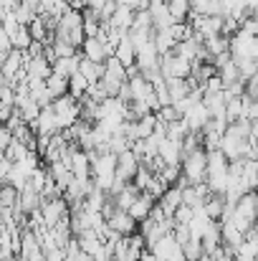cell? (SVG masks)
Segmentation results:
<instances>
[{
  "label": "cell",
  "instance_id": "cell-34",
  "mask_svg": "<svg viewBox=\"0 0 258 261\" xmlns=\"http://www.w3.org/2000/svg\"><path fill=\"white\" fill-rule=\"evenodd\" d=\"M236 66H238V74H241V79H248V76L258 74L256 59H238V61H236Z\"/></svg>",
  "mask_w": 258,
  "mask_h": 261
},
{
  "label": "cell",
  "instance_id": "cell-6",
  "mask_svg": "<svg viewBox=\"0 0 258 261\" xmlns=\"http://www.w3.org/2000/svg\"><path fill=\"white\" fill-rule=\"evenodd\" d=\"M99 82H101V87L106 89L109 96H117V91L127 84V71H124V66L114 56H109L104 61V74H101Z\"/></svg>",
  "mask_w": 258,
  "mask_h": 261
},
{
  "label": "cell",
  "instance_id": "cell-25",
  "mask_svg": "<svg viewBox=\"0 0 258 261\" xmlns=\"http://www.w3.org/2000/svg\"><path fill=\"white\" fill-rule=\"evenodd\" d=\"M3 152H5V158H8L10 163H20V160H25L28 152H33V150H28V145H23V142H18V140H10Z\"/></svg>",
  "mask_w": 258,
  "mask_h": 261
},
{
  "label": "cell",
  "instance_id": "cell-12",
  "mask_svg": "<svg viewBox=\"0 0 258 261\" xmlns=\"http://www.w3.org/2000/svg\"><path fill=\"white\" fill-rule=\"evenodd\" d=\"M31 129L36 132V135H46V137H51L53 132H59V127H56V119H53V112H51V107H41V112H38V117L31 122Z\"/></svg>",
  "mask_w": 258,
  "mask_h": 261
},
{
  "label": "cell",
  "instance_id": "cell-1",
  "mask_svg": "<svg viewBox=\"0 0 258 261\" xmlns=\"http://www.w3.org/2000/svg\"><path fill=\"white\" fill-rule=\"evenodd\" d=\"M53 38H61V41L71 43L74 48H79L86 38L84 23H81V10L69 8V10L59 18V23H56V28H53Z\"/></svg>",
  "mask_w": 258,
  "mask_h": 261
},
{
  "label": "cell",
  "instance_id": "cell-17",
  "mask_svg": "<svg viewBox=\"0 0 258 261\" xmlns=\"http://www.w3.org/2000/svg\"><path fill=\"white\" fill-rule=\"evenodd\" d=\"M182 203V198H180V188L177 185H170L160 198H157V205H160V211L167 216V218H172V213H175V208Z\"/></svg>",
  "mask_w": 258,
  "mask_h": 261
},
{
  "label": "cell",
  "instance_id": "cell-24",
  "mask_svg": "<svg viewBox=\"0 0 258 261\" xmlns=\"http://www.w3.org/2000/svg\"><path fill=\"white\" fill-rule=\"evenodd\" d=\"M243 182L248 190H256L258 185V163L256 158H243Z\"/></svg>",
  "mask_w": 258,
  "mask_h": 261
},
{
  "label": "cell",
  "instance_id": "cell-26",
  "mask_svg": "<svg viewBox=\"0 0 258 261\" xmlns=\"http://www.w3.org/2000/svg\"><path fill=\"white\" fill-rule=\"evenodd\" d=\"M180 249H182L185 261H197L203 254H205V251H203L200 239H195V236H187V241H185V244H180Z\"/></svg>",
  "mask_w": 258,
  "mask_h": 261
},
{
  "label": "cell",
  "instance_id": "cell-21",
  "mask_svg": "<svg viewBox=\"0 0 258 261\" xmlns=\"http://www.w3.org/2000/svg\"><path fill=\"white\" fill-rule=\"evenodd\" d=\"M79 74L84 76L89 84H96L99 79H101V74H104V64H96V61H89L81 56V61H79Z\"/></svg>",
  "mask_w": 258,
  "mask_h": 261
},
{
  "label": "cell",
  "instance_id": "cell-5",
  "mask_svg": "<svg viewBox=\"0 0 258 261\" xmlns=\"http://www.w3.org/2000/svg\"><path fill=\"white\" fill-rule=\"evenodd\" d=\"M48 107L53 112V119H56V127L59 129H69L79 119V99H74L71 94H64V96L51 99Z\"/></svg>",
  "mask_w": 258,
  "mask_h": 261
},
{
  "label": "cell",
  "instance_id": "cell-38",
  "mask_svg": "<svg viewBox=\"0 0 258 261\" xmlns=\"http://www.w3.org/2000/svg\"><path fill=\"white\" fill-rule=\"evenodd\" d=\"M104 3H106V0H86V8H91V10H101Z\"/></svg>",
  "mask_w": 258,
  "mask_h": 261
},
{
  "label": "cell",
  "instance_id": "cell-7",
  "mask_svg": "<svg viewBox=\"0 0 258 261\" xmlns=\"http://www.w3.org/2000/svg\"><path fill=\"white\" fill-rule=\"evenodd\" d=\"M38 208H41V216H43V226H46V228H53L61 218H69V203L64 200V195L41 200Z\"/></svg>",
  "mask_w": 258,
  "mask_h": 261
},
{
  "label": "cell",
  "instance_id": "cell-29",
  "mask_svg": "<svg viewBox=\"0 0 258 261\" xmlns=\"http://www.w3.org/2000/svg\"><path fill=\"white\" fill-rule=\"evenodd\" d=\"M86 89H89V82H86L79 71L69 76V94H71L74 99H81V96L86 94Z\"/></svg>",
  "mask_w": 258,
  "mask_h": 261
},
{
  "label": "cell",
  "instance_id": "cell-28",
  "mask_svg": "<svg viewBox=\"0 0 258 261\" xmlns=\"http://www.w3.org/2000/svg\"><path fill=\"white\" fill-rule=\"evenodd\" d=\"M0 205L3 208H15L18 205V190L10 182H0Z\"/></svg>",
  "mask_w": 258,
  "mask_h": 261
},
{
  "label": "cell",
  "instance_id": "cell-23",
  "mask_svg": "<svg viewBox=\"0 0 258 261\" xmlns=\"http://www.w3.org/2000/svg\"><path fill=\"white\" fill-rule=\"evenodd\" d=\"M167 13H170L172 23H182L190 15V0H165Z\"/></svg>",
  "mask_w": 258,
  "mask_h": 261
},
{
  "label": "cell",
  "instance_id": "cell-2",
  "mask_svg": "<svg viewBox=\"0 0 258 261\" xmlns=\"http://www.w3.org/2000/svg\"><path fill=\"white\" fill-rule=\"evenodd\" d=\"M210 193L215 195H223L225 190V182H228V158L220 152V150H210L208 152V168H205V180Z\"/></svg>",
  "mask_w": 258,
  "mask_h": 261
},
{
  "label": "cell",
  "instance_id": "cell-30",
  "mask_svg": "<svg viewBox=\"0 0 258 261\" xmlns=\"http://www.w3.org/2000/svg\"><path fill=\"white\" fill-rule=\"evenodd\" d=\"M13 18H15V23H18V25H28V23L36 18V13H33V10H31V8L20 0V3L13 8Z\"/></svg>",
  "mask_w": 258,
  "mask_h": 261
},
{
  "label": "cell",
  "instance_id": "cell-33",
  "mask_svg": "<svg viewBox=\"0 0 258 261\" xmlns=\"http://www.w3.org/2000/svg\"><path fill=\"white\" fill-rule=\"evenodd\" d=\"M167 188H170V185H167L160 175H152V177H150V182H147V188H145V193H147V195H152V198L157 200V198H160Z\"/></svg>",
  "mask_w": 258,
  "mask_h": 261
},
{
  "label": "cell",
  "instance_id": "cell-36",
  "mask_svg": "<svg viewBox=\"0 0 258 261\" xmlns=\"http://www.w3.org/2000/svg\"><path fill=\"white\" fill-rule=\"evenodd\" d=\"M10 140H13V135H10V129H8L5 124H0V150H5Z\"/></svg>",
  "mask_w": 258,
  "mask_h": 261
},
{
  "label": "cell",
  "instance_id": "cell-20",
  "mask_svg": "<svg viewBox=\"0 0 258 261\" xmlns=\"http://www.w3.org/2000/svg\"><path fill=\"white\" fill-rule=\"evenodd\" d=\"M43 82H46V91H48V96H51V99L69 94V79H66V76H59V74H53V71H51Z\"/></svg>",
  "mask_w": 258,
  "mask_h": 261
},
{
  "label": "cell",
  "instance_id": "cell-31",
  "mask_svg": "<svg viewBox=\"0 0 258 261\" xmlns=\"http://www.w3.org/2000/svg\"><path fill=\"white\" fill-rule=\"evenodd\" d=\"M187 132H190V129H187V124H185V122H182V117H180V119H175V122H170V124H167L165 137H170V140H175V142H180Z\"/></svg>",
  "mask_w": 258,
  "mask_h": 261
},
{
  "label": "cell",
  "instance_id": "cell-22",
  "mask_svg": "<svg viewBox=\"0 0 258 261\" xmlns=\"http://www.w3.org/2000/svg\"><path fill=\"white\" fill-rule=\"evenodd\" d=\"M165 87H167V96H170V104L175 101H180L182 96H187L190 94V84H187V79H165Z\"/></svg>",
  "mask_w": 258,
  "mask_h": 261
},
{
  "label": "cell",
  "instance_id": "cell-35",
  "mask_svg": "<svg viewBox=\"0 0 258 261\" xmlns=\"http://www.w3.org/2000/svg\"><path fill=\"white\" fill-rule=\"evenodd\" d=\"M155 175H160L167 185H175V182L180 180V165H162V170Z\"/></svg>",
  "mask_w": 258,
  "mask_h": 261
},
{
  "label": "cell",
  "instance_id": "cell-39",
  "mask_svg": "<svg viewBox=\"0 0 258 261\" xmlns=\"http://www.w3.org/2000/svg\"><path fill=\"white\" fill-rule=\"evenodd\" d=\"M66 3H71V0H66Z\"/></svg>",
  "mask_w": 258,
  "mask_h": 261
},
{
  "label": "cell",
  "instance_id": "cell-13",
  "mask_svg": "<svg viewBox=\"0 0 258 261\" xmlns=\"http://www.w3.org/2000/svg\"><path fill=\"white\" fill-rule=\"evenodd\" d=\"M132 23H134V10L129 8V5H117V10L111 13V18H109V28H117V31H122V33H127L129 28H132Z\"/></svg>",
  "mask_w": 258,
  "mask_h": 261
},
{
  "label": "cell",
  "instance_id": "cell-8",
  "mask_svg": "<svg viewBox=\"0 0 258 261\" xmlns=\"http://www.w3.org/2000/svg\"><path fill=\"white\" fill-rule=\"evenodd\" d=\"M104 221H106V226H109L114 233H119V236H132V233L137 231V221H134L127 211H122V208H114Z\"/></svg>",
  "mask_w": 258,
  "mask_h": 261
},
{
  "label": "cell",
  "instance_id": "cell-9",
  "mask_svg": "<svg viewBox=\"0 0 258 261\" xmlns=\"http://www.w3.org/2000/svg\"><path fill=\"white\" fill-rule=\"evenodd\" d=\"M137 168H139V158L132 152V150H122L119 155H117V165H114V177H119V180H124V182H129L134 173H137Z\"/></svg>",
  "mask_w": 258,
  "mask_h": 261
},
{
  "label": "cell",
  "instance_id": "cell-11",
  "mask_svg": "<svg viewBox=\"0 0 258 261\" xmlns=\"http://www.w3.org/2000/svg\"><path fill=\"white\" fill-rule=\"evenodd\" d=\"M155 203H157V200H155L152 195H147L145 190H139V193H137V198L129 203L127 213H129V216H132V218L139 223V221H145V218L150 216V211L155 208Z\"/></svg>",
  "mask_w": 258,
  "mask_h": 261
},
{
  "label": "cell",
  "instance_id": "cell-14",
  "mask_svg": "<svg viewBox=\"0 0 258 261\" xmlns=\"http://www.w3.org/2000/svg\"><path fill=\"white\" fill-rule=\"evenodd\" d=\"M157 155L162 158L165 165H180V160H182L180 142H175V140H170V137L160 140V142H157Z\"/></svg>",
  "mask_w": 258,
  "mask_h": 261
},
{
  "label": "cell",
  "instance_id": "cell-3",
  "mask_svg": "<svg viewBox=\"0 0 258 261\" xmlns=\"http://www.w3.org/2000/svg\"><path fill=\"white\" fill-rule=\"evenodd\" d=\"M218 150L228 158V160H241V158H256V145L248 137L236 135L233 129L225 127V132L220 135V145Z\"/></svg>",
  "mask_w": 258,
  "mask_h": 261
},
{
  "label": "cell",
  "instance_id": "cell-37",
  "mask_svg": "<svg viewBox=\"0 0 258 261\" xmlns=\"http://www.w3.org/2000/svg\"><path fill=\"white\" fill-rule=\"evenodd\" d=\"M137 261H157V256H155L150 249H145V251L139 254V259H137Z\"/></svg>",
  "mask_w": 258,
  "mask_h": 261
},
{
  "label": "cell",
  "instance_id": "cell-10",
  "mask_svg": "<svg viewBox=\"0 0 258 261\" xmlns=\"http://www.w3.org/2000/svg\"><path fill=\"white\" fill-rule=\"evenodd\" d=\"M208 119H210V114H208V109H205L203 101H195V104L182 114V122L187 124L190 132H200V129L208 124Z\"/></svg>",
  "mask_w": 258,
  "mask_h": 261
},
{
  "label": "cell",
  "instance_id": "cell-18",
  "mask_svg": "<svg viewBox=\"0 0 258 261\" xmlns=\"http://www.w3.org/2000/svg\"><path fill=\"white\" fill-rule=\"evenodd\" d=\"M223 208H225V200H223V195H215V193H210V195L203 200V205H200V211H203L208 218H213V221H220Z\"/></svg>",
  "mask_w": 258,
  "mask_h": 261
},
{
  "label": "cell",
  "instance_id": "cell-4",
  "mask_svg": "<svg viewBox=\"0 0 258 261\" xmlns=\"http://www.w3.org/2000/svg\"><path fill=\"white\" fill-rule=\"evenodd\" d=\"M205 168H208V152L203 147H197V150L182 155V160H180V177L187 185L203 182L205 180Z\"/></svg>",
  "mask_w": 258,
  "mask_h": 261
},
{
  "label": "cell",
  "instance_id": "cell-19",
  "mask_svg": "<svg viewBox=\"0 0 258 261\" xmlns=\"http://www.w3.org/2000/svg\"><path fill=\"white\" fill-rule=\"evenodd\" d=\"M152 43H155V48H157L160 56L170 54L172 48H175V38L170 36L167 28H152Z\"/></svg>",
  "mask_w": 258,
  "mask_h": 261
},
{
  "label": "cell",
  "instance_id": "cell-32",
  "mask_svg": "<svg viewBox=\"0 0 258 261\" xmlns=\"http://www.w3.org/2000/svg\"><path fill=\"white\" fill-rule=\"evenodd\" d=\"M48 48L53 51V56L56 59H61V56H74L79 48H74L71 43H66V41H61V38H53L51 43H48Z\"/></svg>",
  "mask_w": 258,
  "mask_h": 261
},
{
  "label": "cell",
  "instance_id": "cell-27",
  "mask_svg": "<svg viewBox=\"0 0 258 261\" xmlns=\"http://www.w3.org/2000/svg\"><path fill=\"white\" fill-rule=\"evenodd\" d=\"M31 33H28V25H18L13 33H10V43H13V48H18V51H25L28 46H31Z\"/></svg>",
  "mask_w": 258,
  "mask_h": 261
},
{
  "label": "cell",
  "instance_id": "cell-16",
  "mask_svg": "<svg viewBox=\"0 0 258 261\" xmlns=\"http://www.w3.org/2000/svg\"><path fill=\"white\" fill-rule=\"evenodd\" d=\"M111 56H114V59H117V61L124 66V69L134 64V43H132V38H129L127 33H124V36L117 41V46H114V54H111Z\"/></svg>",
  "mask_w": 258,
  "mask_h": 261
},
{
  "label": "cell",
  "instance_id": "cell-15",
  "mask_svg": "<svg viewBox=\"0 0 258 261\" xmlns=\"http://www.w3.org/2000/svg\"><path fill=\"white\" fill-rule=\"evenodd\" d=\"M79 61H81V51H76L74 56H61V59H53V64H51V71L53 74H59V76H71V74H76L79 71Z\"/></svg>",
  "mask_w": 258,
  "mask_h": 261
}]
</instances>
